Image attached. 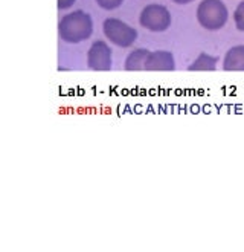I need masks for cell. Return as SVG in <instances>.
I'll list each match as a JSON object with an SVG mask.
<instances>
[{
    "label": "cell",
    "instance_id": "1",
    "mask_svg": "<svg viewBox=\"0 0 244 252\" xmlns=\"http://www.w3.org/2000/svg\"><path fill=\"white\" fill-rule=\"evenodd\" d=\"M93 32V22L84 11H73L60 20L58 34L60 38L66 43H81L92 37Z\"/></svg>",
    "mask_w": 244,
    "mask_h": 252
},
{
    "label": "cell",
    "instance_id": "2",
    "mask_svg": "<svg viewBox=\"0 0 244 252\" xmlns=\"http://www.w3.org/2000/svg\"><path fill=\"white\" fill-rule=\"evenodd\" d=\"M229 19V11L221 0H202L197 6V20L208 31H218Z\"/></svg>",
    "mask_w": 244,
    "mask_h": 252
},
{
    "label": "cell",
    "instance_id": "3",
    "mask_svg": "<svg viewBox=\"0 0 244 252\" xmlns=\"http://www.w3.org/2000/svg\"><path fill=\"white\" fill-rule=\"evenodd\" d=\"M104 35L118 48H130L137 40V31L119 19H105L102 25Z\"/></svg>",
    "mask_w": 244,
    "mask_h": 252
},
{
    "label": "cell",
    "instance_id": "4",
    "mask_svg": "<svg viewBox=\"0 0 244 252\" xmlns=\"http://www.w3.org/2000/svg\"><path fill=\"white\" fill-rule=\"evenodd\" d=\"M139 23L151 32H163L171 25V14L163 5L151 3L142 9Z\"/></svg>",
    "mask_w": 244,
    "mask_h": 252
},
{
    "label": "cell",
    "instance_id": "5",
    "mask_svg": "<svg viewBox=\"0 0 244 252\" xmlns=\"http://www.w3.org/2000/svg\"><path fill=\"white\" fill-rule=\"evenodd\" d=\"M87 66L96 72H107L112 69V49L102 40L95 41L87 54Z\"/></svg>",
    "mask_w": 244,
    "mask_h": 252
},
{
    "label": "cell",
    "instance_id": "6",
    "mask_svg": "<svg viewBox=\"0 0 244 252\" xmlns=\"http://www.w3.org/2000/svg\"><path fill=\"white\" fill-rule=\"evenodd\" d=\"M176 69V62L171 52L168 51H154L150 52L147 63H145V70L150 72H171Z\"/></svg>",
    "mask_w": 244,
    "mask_h": 252
},
{
    "label": "cell",
    "instance_id": "7",
    "mask_svg": "<svg viewBox=\"0 0 244 252\" xmlns=\"http://www.w3.org/2000/svg\"><path fill=\"white\" fill-rule=\"evenodd\" d=\"M223 69L227 72H244V44H238L226 52Z\"/></svg>",
    "mask_w": 244,
    "mask_h": 252
},
{
    "label": "cell",
    "instance_id": "8",
    "mask_svg": "<svg viewBox=\"0 0 244 252\" xmlns=\"http://www.w3.org/2000/svg\"><path fill=\"white\" fill-rule=\"evenodd\" d=\"M148 55H150V51L144 48L134 49L133 52H130L125 60V70H130V72L145 70V63H147Z\"/></svg>",
    "mask_w": 244,
    "mask_h": 252
},
{
    "label": "cell",
    "instance_id": "9",
    "mask_svg": "<svg viewBox=\"0 0 244 252\" xmlns=\"http://www.w3.org/2000/svg\"><path fill=\"white\" fill-rule=\"evenodd\" d=\"M217 62H218L217 57H212L209 54H200L188 69L191 72L192 70L194 72H212L217 69Z\"/></svg>",
    "mask_w": 244,
    "mask_h": 252
},
{
    "label": "cell",
    "instance_id": "10",
    "mask_svg": "<svg viewBox=\"0 0 244 252\" xmlns=\"http://www.w3.org/2000/svg\"><path fill=\"white\" fill-rule=\"evenodd\" d=\"M234 22L238 31L244 32V0L237 6L235 12H234Z\"/></svg>",
    "mask_w": 244,
    "mask_h": 252
},
{
    "label": "cell",
    "instance_id": "11",
    "mask_svg": "<svg viewBox=\"0 0 244 252\" xmlns=\"http://www.w3.org/2000/svg\"><path fill=\"white\" fill-rule=\"evenodd\" d=\"M124 0H96L98 6H101L102 9L105 11H112V9H116L122 5Z\"/></svg>",
    "mask_w": 244,
    "mask_h": 252
},
{
    "label": "cell",
    "instance_id": "12",
    "mask_svg": "<svg viewBox=\"0 0 244 252\" xmlns=\"http://www.w3.org/2000/svg\"><path fill=\"white\" fill-rule=\"evenodd\" d=\"M75 2H76V0H57V6H58V9H67Z\"/></svg>",
    "mask_w": 244,
    "mask_h": 252
},
{
    "label": "cell",
    "instance_id": "13",
    "mask_svg": "<svg viewBox=\"0 0 244 252\" xmlns=\"http://www.w3.org/2000/svg\"><path fill=\"white\" fill-rule=\"evenodd\" d=\"M173 2L177 3V5H188V3L194 2V0H173Z\"/></svg>",
    "mask_w": 244,
    "mask_h": 252
}]
</instances>
